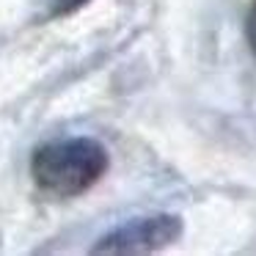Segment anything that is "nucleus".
Masks as SVG:
<instances>
[{
  "label": "nucleus",
  "mask_w": 256,
  "mask_h": 256,
  "mask_svg": "<svg viewBox=\"0 0 256 256\" xmlns=\"http://www.w3.org/2000/svg\"><path fill=\"white\" fill-rule=\"evenodd\" d=\"M108 171V152L91 138H64L39 146L30 160V174L44 193L58 198L80 196Z\"/></svg>",
  "instance_id": "obj_1"
},
{
  "label": "nucleus",
  "mask_w": 256,
  "mask_h": 256,
  "mask_svg": "<svg viewBox=\"0 0 256 256\" xmlns=\"http://www.w3.org/2000/svg\"><path fill=\"white\" fill-rule=\"evenodd\" d=\"M179 234H182V226L176 218H144V220H132L116 228L94 250L96 254H146V250L171 245Z\"/></svg>",
  "instance_id": "obj_2"
},
{
  "label": "nucleus",
  "mask_w": 256,
  "mask_h": 256,
  "mask_svg": "<svg viewBox=\"0 0 256 256\" xmlns=\"http://www.w3.org/2000/svg\"><path fill=\"white\" fill-rule=\"evenodd\" d=\"M245 34H248V44H250V50H254V56H256V3L250 6L248 20H245Z\"/></svg>",
  "instance_id": "obj_3"
},
{
  "label": "nucleus",
  "mask_w": 256,
  "mask_h": 256,
  "mask_svg": "<svg viewBox=\"0 0 256 256\" xmlns=\"http://www.w3.org/2000/svg\"><path fill=\"white\" fill-rule=\"evenodd\" d=\"M86 0H56L52 3V12L56 14H66V12H72V8H78V6H83Z\"/></svg>",
  "instance_id": "obj_4"
}]
</instances>
